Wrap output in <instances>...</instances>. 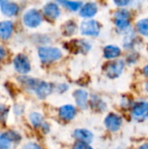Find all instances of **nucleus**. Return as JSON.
Wrapping results in <instances>:
<instances>
[{"label":"nucleus","mask_w":148,"mask_h":149,"mask_svg":"<svg viewBox=\"0 0 148 149\" xmlns=\"http://www.w3.org/2000/svg\"><path fill=\"white\" fill-rule=\"evenodd\" d=\"M73 149H93V148L89 145V143L83 142V141H79V142H77V143L74 145Z\"/></svg>","instance_id":"obj_24"},{"label":"nucleus","mask_w":148,"mask_h":149,"mask_svg":"<svg viewBox=\"0 0 148 149\" xmlns=\"http://www.w3.org/2000/svg\"><path fill=\"white\" fill-rule=\"evenodd\" d=\"M123 68H124L123 61H114L106 65L105 72L107 77H109L110 79H115L121 74Z\"/></svg>","instance_id":"obj_4"},{"label":"nucleus","mask_w":148,"mask_h":149,"mask_svg":"<svg viewBox=\"0 0 148 149\" xmlns=\"http://www.w3.org/2000/svg\"><path fill=\"white\" fill-rule=\"evenodd\" d=\"M13 30V24L10 21L0 22V38L3 39H8Z\"/></svg>","instance_id":"obj_15"},{"label":"nucleus","mask_w":148,"mask_h":149,"mask_svg":"<svg viewBox=\"0 0 148 149\" xmlns=\"http://www.w3.org/2000/svg\"><path fill=\"white\" fill-rule=\"evenodd\" d=\"M44 13L45 17H47L48 18L56 19L57 17H58L60 14V10L57 4L53 3H47L44 7Z\"/></svg>","instance_id":"obj_14"},{"label":"nucleus","mask_w":148,"mask_h":149,"mask_svg":"<svg viewBox=\"0 0 148 149\" xmlns=\"http://www.w3.org/2000/svg\"><path fill=\"white\" fill-rule=\"evenodd\" d=\"M7 113H8V108L3 105H0V122L4 120Z\"/></svg>","instance_id":"obj_25"},{"label":"nucleus","mask_w":148,"mask_h":149,"mask_svg":"<svg viewBox=\"0 0 148 149\" xmlns=\"http://www.w3.org/2000/svg\"><path fill=\"white\" fill-rule=\"evenodd\" d=\"M73 136L79 141L86 142L89 144L93 140V134L91 131L87 129H84V128L76 129L73 133Z\"/></svg>","instance_id":"obj_13"},{"label":"nucleus","mask_w":148,"mask_h":149,"mask_svg":"<svg viewBox=\"0 0 148 149\" xmlns=\"http://www.w3.org/2000/svg\"><path fill=\"white\" fill-rule=\"evenodd\" d=\"M137 29L140 34L148 36V19L140 20L137 24Z\"/></svg>","instance_id":"obj_21"},{"label":"nucleus","mask_w":148,"mask_h":149,"mask_svg":"<svg viewBox=\"0 0 148 149\" xmlns=\"http://www.w3.org/2000/svg\"><path fill=\"white\" fill-rule=\"evenodd\" d=\"M24 23L30 28H35L38 26L42 22V17L38 10L32 9L28 10L24 16Z\"/></svg>","instance_id":"obj_2"},{"label":"nucleus","mask_w":148,"mask_h":149,"mask_svg":"<svg viewBox=\"0 0 148 149\" xmlns=\"http://www.w3.org/2000/svg\"><path fill=\"white\" fill-rule=\"evenodd\" d=\"M133 117L135 120H142L148 117V102H139L135 104L132 110Z\"/></svg>","instance_id":"obj_7"},{"label":"nucleus","mask_w":148,"mask_h":149,"mask_svg":"<svg viewBox=\"0 0 148 149\" xmlns=\"http://www.w3.org/2000/svg\"><path fill=\"white\" fill-rule=\"evenodd\" d=\"M121 53V51L119 47L115 45H107L104 49V56L106 58H115L119 57Z\"/></svg>","instance_id":"obj_18"},{"label":"nucleus","mask_w":148,"mask_h":149,"mask_svg":"<svg viewBox=\"0 0 148 149\" xmlns=\"http://www.w3.org/2000/svg\"><path fill=\"white\" fill-rule=\"evenodd\" d=\"M98 11V7L94 3H85L80 10V16L84 17H93Z\"/></svg>","instance_id":"obj_16"},{"label":"nucleus","mask_w":148,"mask_h":149,"mask_svg":"<svg viewBox=\"0 0 148 149\" xmlns=\"http://www.w3.org/2000/svg\"><path fill=\"white\" fill-rule=\"evenodd\" d=\"M80 29L82 34L86 36H97L99 33V24L94 20L83 22Z\"/></svg>","instance_id":"obj_6"},{"label":"nucleus","mask_w":148,"mask_h":149,"mask_svg":"<svg viewBox=\"0 0 148 149\" xmlns=\"http://www.w3.org/2000/svg\"><path fill=\"white\" fill-rule=\"evenodd\" d=\"M92 103L93 104V107H94L95 108H97L99 111H104V110H106V104H105L102 100H99V98L92 99Z\"/></svg>","instance_id":"obj_22"},{"label":"nucleus","mask_w":148,"mask_h":149,"mask_svg":"<svg viewBox=\"0 0 148 149\" xmlns=\"http://www.w3.org/2000/svg\"><path fill=\"white\" fill-rule=\"evenodd\" d=\"M144 72H145L146 76H147L148 77V65H147V66L144 68Z\"/></svg>","instance_id":"obj_30"},{"label":"nucleus","mask_w":148,"mask_h":149,"mask_svg":"<svg viewBox=\"0 0 148 149\" xmlns=\"http://www.w3.org/2000/svg\"><path fill=\"white\" fill-rule=\"evenodd\" d=\"M14 67L16 71L22 74H26L31 70V65L28 58L23 54H18L14 58Z\"/></svg>","instance_id":"obj_3"},{"label":"nucleus","mask_w":148,"mask_h":149,"mask_svg":"<svg viewBox=\"0 0 148 149\" xmlns=\"http://www.w3.org/2000/svg\"><path fill=\"white\" fill-rule=\"evenodd\" d=\"M131 0H114V3L118 6H126L130 3Z\"/></svg>","instance_id":"obj_27"},{"label":"nucleus","mask_w":148,"mask_h":149,"mask_svg":"<svg viewBox=\"0 0 148 149\" xmlns=\"http://www.w3.org/2000/svg\"><path fill=\"white\" fill-rule=\"evenodd\" d=\"M22 149H41V148L35 143H28V144L24 145L22 148Z\"/></svg>","instance_id":"obj_26"},{"label":"nucleus","mask_w":148,"mask_h":149,"mask_svg":"<svg viewBox=\"0 0 148 149\" xmlns=\"http://www.w3.org/2000/svg\"><path fill=\"white\" fill-rule=\"evenodd\" d=\"M105 126L111 132L118 131L122 125V118L116 113H109L105 119Z\"/></svg>","instance_id":"obj_5"},{"label":"nucleus","mask_w":148,"mask_h":149,"mask_svg":"<svg viewBox=\"0 0 148 149\" xmlns=\"http://www.w3.org/2000/svg\"><path fill=\"white\" fill-rule=\"evenodd\" d=\"M115 24L120 30H125L130 24V14L126 10H119L115 15Z\"/></svg>","instance_id":"obj_8"},{"label":"nucleus","mask_w":148,"mask_h":149,"mask_svg":"<svg viewBox=\"0 0 148 149\" xmlns=\"http://www.w3.org/2000/svg\"><path fill=\"white\" fill-rule=\"evenodd\" d=\"M146 90H147V92L148 93V83L146 85Z\"/></svg>","instance_id":"obj_31"},{"label":"nucleus","mask_w":148,"mask_h":149,"mask_svg":"<svg viewBox=\"0 0 148 149\" xmlns=\"http://www.w3.org/2000/svg\"><path fill=\"white\" fill-rule=\"evenodd\" d=\"M58 2L63 5L64 7H65L66 9L70 10H77L80 8L81 6V3L80 2H75V1H70V0H58Z\"/></svg>","instance_id":"obj_19"},{"label":"nucleus","mask_w":148,"mask_h":149,"mask_svg":"<svg viewBox=\"0 0 148 149\" xmlns=\"http://www.w3.org/2000/svg\"><path fill=\"white\" fill-rule=\"evenodd\" d=\"M38 56L44 62H52L62 57V52L58 48L40 47L38 49Z\"/></svg>","instance_id":"obj_1"},{"label":"nucleus","mask_w":148,"mask_h":149,"mask_svg":"<svg viewBox=\"0 0 148 149\" xmlns=\"http://www.w3.org/2000/svg\"><path fill=\"white\" fill-rule=\"evenodd\" d=\"M77 114V109L72 105H65L59 108V116L65 120H72Z\"/></svg>","instance_id":"obj_11"},{"label":"nucleus","mask_w":148,"mask_h":149,"mask_svg":"<svg viewBox=\"0 0 148 149\" xmlns=\"http://www.w3.org/2000/svg\"><path fill=\"white\" fill-rule=\"evenodd\" d=\"M74 99L76 100L77 105L81 109H86L87 108V102H88V93L86 91L79 89L76 90L73 93Z\"/></svg>","instance_id":"obj_12"},{"label":"nucleus","mask_w":148,"mask_h":149,"mask_svg":"<svg viewBox=\"0 0 148 149\" xmlns=\"http://www.w3.org/2000/svg\"><path fill=\"white\" fill-rule=\"evenodd\" d=\"M65 27H66V28L65 29V33L67 34V36L70 35V34H72V33L75 31V29H76V25H75V24L72 23V22L67 23V24H65Z\"/></svg>","instance_id":"obj_23"},{"label":"nucleus","mask_w":148,"mask_h":149,"mask_svg":"<svg viewBox=\"0 0 148 149\" xmlns=\"http://www.w3.org/2000/svg\"><path fill=\"white\" fill-rule=\"evenodd\" d=\"M30 120L34 127H39L43 124V116L38 113H32L30 115Z\"/></svg>","instance_id":"obj_20"},{"label":"nucleus","mask_w":148,"mask_h":149,"mask_svg":"<svg viewBox=\"0 0 148 149\" xmlns=\"http://www.w3.org/2000/svg\"><path fill=\"white\" fill-rule=\"evenodd\" d=\"M140 149H148V144L147 143H145V144L141 145Z\"/></svg>","instance_id":"obj_29"},{"label":"nucleus","mask_w":148,"mask_h":149,"mask_svg":"<svg viewBox=\"0 0 148 149\" xmlns=\"http://www.w3.org/2000/svg\"><path fill=\"white\" fill-rule=\"evenodd\" d=\"M4 57H5V51L2 46H0V60L3 59Z\"/></svg>","instance_id":"obj_28"},{"label":"nucleus","mask_w":148,"mask_h":149,"mask_svg":"<svg viewBox=\"0 0 148 149\" xmlns=\"http://www.w3.org/2000/svg\"><path fill=\"white\" fill-rule=\"evenodd\" d=\"M18 140V135L13 133H0V149H10L12 142Z\"/></svg>","instance_id":"obj_9"},{"label":"nucleus","mask_w":148,"mask_h":149,"mask_svg":"<svg viewBox=\"0 0 148 149\" xmlns=\"http://www.w3.org/2000/svg\"><path fill=\"white\" fill-rule=\"evenodd\" d=\"M1 10L6 16H14L18 12V6L15 3L3 2L1 4Z\"/></svg>","instance_id":"obj_17"},{"label":"nucleus","mask_w":148,"mask_h":149,"mask_svg":"<svg viewBox=\"0 0 148 149\" xmlns=\"http://www.w3.org/2000/svg\"><path fill=\"white\" fill-rule=\"evenodd\" d=\"M4 2V0H0V4H2Z\"/></svg>","instance_id":"obj_32"},{"label":"nucleus","mask_w":148,"mask_h":149,"mask_svg":"<svg viewBox=\"0 0 148 149\" xmlns=\"http://www.w3.org/2000/svg\"><path fill=\"white\" fill-rule=\"evenodd\" d=\"M52 89H53V87L50 83L44 82V81H38L34 91L38 98L45 99L47 96H49L51 93Z\"/></svg>","instance_id":"obj_10"}]
</instances>
